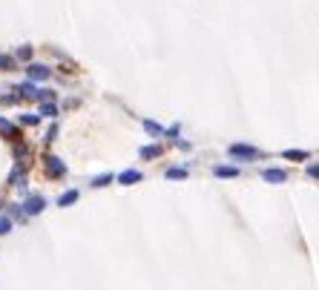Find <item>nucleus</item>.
<instances>
[{"label":"nucleus","mask_w":319,"mask_h":290,"mask_svg":"<svg viewBox=\"0 0 319 290\" xmlns=\"http://www.w3.org/2000/svg\"><path fill=\"white\" fill-rule=\"evenodd\" d=\"M227 155H230L233 161H256V158H262V150L250 147V144H230V147H227Z\"/></svg>","instance_id":"obj_1"},{"label":"nucleus","mask_w":319,"mask_h":290,"mask_svg":"<svg viewBox=\"0 0 319 290\" xmlns=\"http://www.w3.org/2000/svg\"><path fill=\"white\" fill-rule=\"evenodd\" d=\"M44 161H46V176H52V178H63V176H66V164H63L58 155H52V152H49Z\"/></svg>","instance_id":"obj_2"},{"label":"nucleus","mask_w":319,"mask_h":290,"mask_svg":"<svg viewBox=\"0 0 319 290\" xmlns=\"http://www.w3.org/2000/svg\"><path fill=\"white\" fill-rule=\"evenodd\" d=\"M20 101H41V89L35 87V80H26V84H18L15 87Z\"/></svg>","instance_id":"obj_3"},{"label":"nucleus","mask_w":319,"mask_h":290,"mask_svg":"<svg viewBox=\"0 0 319 290\" xmlns=\"http://www.w3.org/2000/svg\"><path fill=\"white\" fill-rule=\"evenodd\" d=\"M46 207V198L44 195H29L26 204H23V216H41Z\"/></svg>","instance_id":"obj_4"},{"label":"nucleus","mask_w":319,"mask_h":290,"mask_svg":"<svg viewBox=\"0 0 319 290\" xmlns=\"http://www.w3.org/2000/svg\"><path fill=\"white\" fill-rule=\"evenodd\" d=\"M26 75H29V80H46L52 75V69L44 66V63H26Z\"/></svg>","instance_id":"obj_5"},{"label":"nucleus","mask_w":319,"mask_h":290,"mask_svg":"<svg viewBox=\"0 0 319 290\" xmlns=\"http://www.w3.org/2000/svg\"><path fill=\"white\" fill-rule=\"evenodd\" d=\"M262 178H265L267 184H285V181H288V173L279 170V167H267L265 173H262Z\"/></svg>","instance_id":"obj_6"},{"label":"nucleus","mask_w":319,"mask_h":290,"mask_svg":"<svg viewBox=\"0 0 319 290\" xmlns=\"http://www.w3.org/2000/svg\"><path fill=\"white\" fill-rule=\"evenodd\" d=\"M0 135L9 141H20V130L12 121H6V118H0Z\"/></svg>","instance_id":"obj_7"},{"label":"nucleus","mask_w":319,"mask_h":290,"mask_svg":"<svg viewBox=\"0 0 319 290\" xmlns=\"http://www.w3.org/2000/svg\"><path fill=\"white\" fill-rule=\"evenodd\" d=\"M141 181V173L138 170H124L121 176H118V184H124V187H133V184H138Z\"/></svg>","instance_id":"obj_8"},{"label":"nucleus","mask_w":319,"mask_h":290,"mask_svg":"<svg viewBox=\"0 0 319 290\" xmlns=\"http://www.w3.org/2000/svg\"><path fill=\"white\" fill-rule=\"evenodd\" d=\"M23 181H26V167L20 164V167H15V170H12L9 184H12V187H23Z\"/></svg>","instance_id":"obj_9"},{"label":"nucleus","mask_w":319,"mask_h":290,"mask_svg":"<svg viewBox=\"0 0 319 290\" xmlns=\"http://www.w3.org/2000/svg\"><path fill=\"white\" fill-rule=\"evenodd\" d=\"M161 152H164V150H161L158 144H150V147H141V150H138V155H141L144 161H152V158H158Z\"/></svg>","instance_id":"obj_10"},{"label":"nucleus","mask_w":319,"mask_h":290,"mask_svg":"<svg viewBox=\"0 0 319 290\" xmlns=\"http://www.w3.org/2000/svg\"><path fill=\"white\" fill-rule=\"evenodd\" d=\"M213 176L216 178H239V167H213Z\"/></svg>","instance_id":"obj_11"},{"label":"nucleus","mask_w":319,"mask_h":290,"mask_svg":"<svg viewBox=\"0 0 319 290\" xmlns=\"http://www.w3.org/2000/svg\"><path fill=\"white\" fill-rule=\"evenodd\" d=\"M78 198H81L78 190H66V193H63L61 198H58V207H72V204L78 201Z\"/></svg>","instance_id":"obj_12"},{"label":"nucleus","mask_w":319,"mask_h":290,"mask_svg":"<svg viewBox=\"0 0 319 290\" xmlns=\"http://www.w3.org/2000/svg\"><path fill=\"white\" fill-rule=\"evenodd\" d=\"M282 158H285V161H308V158H310V152H305V150H285V152H282Z\"/></svg>","instance_id":"obj_13"},{"label":"nucleus","mask_w":319,"mask_h":290,"mask_svg":"<svg viewBox=\"0 0 319 290\" xmlns=\"http://www.w3.org/2000/svg\"><path fill=\"white\" fill-rule=\"evenodd\" d=\"M41 115L44 118H58V104L55 101H41Z\"/></svg>","instance_id":"obj_14"},{"label":"nucleus","mask_w":319,"mask_h":290,"mask_svg":"<svg viewBox=\"0 0 319 290\" xmlns=\"http://www.w3.org/2000/svg\"><path fill=\"white\" fill-rule=\"evenodd\" d=\"M164 176H167V178H170V181H184V178H187V176H190V173H187V170H184V167H170V170H167V173H164Z\"/></svg>","instance_id":"obj_15"},{"label":"nucleus","mask_w":319,"mask_h":290,"mask_svg":"<svg viewBox=\"0 0 319 290\" xmlns=\"http://www.w3.org/2000/svg\"><path fill=\"white\" fill-rule=\"evenodd\" d=\"M15 63H18L15 55H0V69H3V72H12V69H15Z\"/></svg>","instance_id":"obj_16"},{"label":"nucleus","mask_w":319,"mask_h":290,"mask_svg":"<svg viewBox=\"0 0 319 290\" xmlns=\"http://www.w3.org/2000/svg\"><path fill=\"white\" fill-rule=\"evenodd\" d=\"M15 158H18L20 164H26V158H29V147L26 144H20V141L15 144Z\"/></svg>","instance_id":"obj_17"},{"label":"nucleus","mask_w":319,"mask_h":290,"mask_svg":"<svg viewBox=\"0 0 319 290\" xmlns=\"http://www.w3.org/2000/svg\"><path fill=\"white\" fill-rule=\"evenodd\" d=\"M41 118H44V115H20V123H23V127H37Z\"/></svg>","instance_id":"obj_18"},{"label":"nucleus","mask_w":319,"mask_h":290,"mask_svg":"<svg viewBox=\"0 0 319 290\" xmlns=\"http://www.w3.org/2000/svg\"><path fill=\"white\" fill-rule=\"evenodd\" d=\"M109 181H112V176H109V173H104V176H95V178H92V187H95V190H98V187H109Z\"/></svg>","instance_id":"obj_19"},{"label":"nucleus","mask_w":319,"mask_h":290,"mask_svg":"<svg viewBox=\"0 0 319 290\" xmlns=\"http://www.w3.org/2000/svg\"><path fill=\"white\" fill-rule=\"evenodd\" d=\"M18 61H32V46H20L18 52H15Z\"/></svg>","instance_id":"obj_20"},{"label":"nucleus","mask_w":319,"mask_h":290,"mask_svg":"<svg viewBox=\"0 0 319 290\" xmlns=\"http://www.w3.org/2000/svg\"><path fill=\"white\" fill-rule=\"evenodd\" d=\"M144 130L150 132V135H161V132H164V130H161V127H158V123H155V121H150V118L144 121Z\"/></svg>","instance_id":"obj_21"},{"label":"nucleus","mask_w":319,"mask_h":290,"mask_svg":"<svg viewBox=\"0 0 319 290\" xmlns=\"http://www.w3.org/2000/svg\"><path fill=\"white\" fill-rule=\"evenodd\" d=\"M12 230V219H6V216H0V236H6Z\"/></svg>","instance_id":"obj_22"},{"label":"nucleus","mask_w":319,"mask_h":290,"mask_svg":"<svg viewBox=\"0 0 319 290\" xmlns=\"http://www.w3.org/2000/svg\"><path fill=\"white\" fill-rule=\"evenodd\" d=\"M58 138V123H52L49 130H46V141H55Z\"/></svg>","instance_id":"obj_23"},{"label":"nucleus","mask_w":319,"mask_h":290,"mask_svg":"<svg viewBox=\"0 0 319 290\" xmlns=\"http://www.w3.org/2000/svg\"><path fill=\"white\" fill-rule=\"evenodd\" d=\"M308 176L310 178H319V164H310V167H308Z\"/></svg>","instance_id":"obj_24"},{"label":"nucleus","mask_w":319,"mask_h":290,"mask_svg":"<svg viewBox=\"0 0 319 290\" xmlns=\"http://www.w3.org/2000/svg\"><path fill=\"white\" fill-rule=\"evenodd\" d=\"M0 207H3V201H0Z\"/></svg>","instance_id":"obj_25"}]
</instances>
